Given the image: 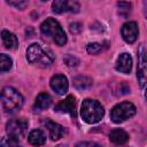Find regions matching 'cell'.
Instances as JSON below:
<instances>
[{"mask_svg":"<svg viewBox=\"0 0 147 147\" xmlns=\"http://www.w3.org/2000/svg\"><path fill=\"white\" fill-rule=\"evenodd\" d=\"M54 59L55 56L52 51L44 48L39 44H32L26 49V60L31 64L47 68L54 62Z\"/></svg>","mask_w":147,"mask_h":147,"instance_id":"1","label":"cell"},{"mask_svg":"<svg viewBox=\"0 0 147 147\" xmlns=\"http://www.w3.org/2000/svg\"><path fill=\"white\" fill-rule=\"evenodd\" d=\"M40 32L45 38L52 39L57 46H63L67 42V34L60 23L52 18L48 17L46 18L41 25H40Z\"/></svg>","mask_w":147,"mask_h":147,"instance_id":"2","label":"cell"},{"mask_svg":"<svg viewBox=\"0 0 147 147\" xmlns=\"http://www.w3.org/2000/svg\"><path fill=\"white\" fill-rule=\"evenodd\" d=\"M0 102L7 113H16L23 105L22 94L11 86H6L0 92Z\"/></svg>","mask_w":147,"mask_h":147,"instance_id":"3","label":"cell"},{"mask_svg":"<svg viewBox=\"0 0 147 147\" xmlns=\"http://www.w3.org/2000/svg\"><path fill=\"white\" fill-rule=\"evenodd\" d=\"M82 118L88 124H95L100 122L105 115V109L101 103L96 100L86 99L83 101L80 107Z\"/></svg>","mask_w":147,"mask_h":147,"instance_id":"4","label":"cell"},{"mask_svg":"<svg viewBox=\"0 0 147 147\" xmlns=\"http://www.w3.org/2000/svg\"><path fill=\"white\" fill-rule=\"evenodd\" d=\"M136 106L132 102L124 101L116 105L110 111V119L114 123H122L136 115Z\"/></svg>","mask_w":147,"mask_h":147,"instance_id":"5","label":"cell"},{"mask_svg":"<svg viewBox=\"0 0 147 147\" xmlns=\"http://www.w3.org/2000/svg\"><path fill=\"white\" fill-rule=\"evenodd\" d=\"M28 125H29V123L25 118L11 119L6 125V132L9 137L18 140L20 138H23L25 136L26 130H28Z\"/></svg>","mask_w":147,"mask_h":147,"instance_id":"6","label":"cell"},{"mask_svg":"<svg viewBox=\"0 0 147 147\" xmlns=\"http://www.w3.org/2000/svg\"><path fill=\"white\" fill-rule=\"evenodd\" d=\"M137 78L140 84L141 88H145L146 84V51L145 46L141 45L138 51V70H137Z\"/></svg>","mask_w":147,"mask_h":147,"instance_id":"7","label":"cell"},{"mask_svg":"<svg viewBox=\"0 0 147 147\" xmlns=\"http://www.w3.org/2000/svg\"><path fill=\"white\" fill-rule=\"evenodd\" d=\"M54 111L62 114H70L74 118H76V100L74 95H68L64 100L60 101L54 107Z\"/></svg>","mask_w":147,"mask_h":147,"instance_id":"8","label":"cell"},{"mask_svg":"<svg viewBox=\"0 0 147 147\" xmlns=\"http://www.w3.org/2000/svg\"><path fill=\"white\" fill-rule=\"evenodd\" d=\"M121 33L123 39L127 42V44H132L137 40L138 38V33H139V29H138V24L136 22H126L125 24H123L122 29H121Z\"/></svg>","mask_w":147,"mask_h":147,"instance_id":"9","label":"cell"},{"mask_svg":"<svg viewBox=\"0 0 147 147\" xmlns=\"http://www.w3.org/2000/svg\"><path fill=\"white\" fill-rule=\"evenodd\" d=\"M49 85H51V88L59 95H63L64 93H67L68 87H69L67 77L61 74L53 76L49 80Z\"/></svg>","mask_w":147,"mask_h":147,"instance_id":"10","label":"cell"},{"mask_svg":"<svg viewBox=\"0 0 147 147\" xmlns=\"http://www.w3.org/2000/svg\"><path fill=\"white\" fill-rule=\"evenodd\" d=\"M132 69V57L129 53H122L116 61V70L122 74H130Z\"/></svg>","mask_w":147,"mask_h":147,"instance_id":"11","label":"cell"},{"mask_svg":"<svg viewBox=\"0 0 147 147\" xmlns=\"http://www.w3.org/2000/svg\"><path fill=\"white\" fill-rule=\"evenodd\" d=\"M46 129L48 130V133H49V137L52 140H59L60 138L63 137L64 134V127L62 125H60L59 123H55L51 119H46L44 122Z\"/></svg>","mask_w":147,"mask_h":147,"instance_id":"12","label":"cell"},{"mask_svg":"<svg viewBox=\"0 0 147 147\" xmlns=\"http://www.w3.org/2000/svg\"><path fill=\"white\" fill-rule=\"evenodd\" d=\"M51 103H52V98H51V95H49L48 93H46V92H41V93L37 96V99H36V101H34L33 109H34L36 111H41V110L47 109V108L51 106Z\"/></svg>","mask_w":147,"mask_h":147,"instance_id":"13","label":"cell"},{"mask_svg":"<svg viewBox=\"0 0 147 147\" xmlns=\"http://www.w3.org/2000/svg\"><path fill=\"white\" fill-rule=\"evenodd\" d=\"M1 39L3 41V45L8 49H16L18 47V39L14 33H11L8 30H3L1 32Z\"/></svg>","mask_w":147,"mask_h":147,"instance_id":"14","label":"cell"},{"mask_svg":"<svg viewBox=\"0 0 147 147\" xmlns=\"http://www.w3.org/2000/svg\"><path fill=\"white\" fill-rule=\"evenodd\" d=\"M109 140L115 145H123L127 142L129 134L122 129H115L109 133Z\"/></svg>","mask_w":147,"mask_h":147,"instance_id":"15","label":"cell"},{"mask_svg":"<svg viewBox=\"0 0 147 147\" xmlns=\"http://www.w3.org/2000/svg\"><path fill=\"white\" fill-rule=\"evenodd\" d=\"M28 140L33 146H41L46 141V136L41 130H33L30 132Z\"/></svg>","mask_w":147,"mask_h":147,"instance_id":"16","label":"cell"},{"mask_svg":"<svg viewBox=\"0 0 147 147\" xmlns=\"http://www.w3.org/2000/svg\"><path fill=\"white\" fill-rule=\"evenodd\" d=\"M67 10H71L69 0H54L52 3V11L55 14H62Z\"/></svg>","mask_w":147,"mask_h":147,"instance_id":"17","label":"cell"},{"mask_svg":"<svg viewBox=\"0 0 147 147\" xmlns=\"http://www.w3.org/2000/svg\"><path fill=\"white\" fill-rule=\"evenodd\" d=\"M93 84L92 82V78L87 77V76H77L74 78V86L77 88V90H86L88 87H91Z\"/></svg>","mask_w":147,"mask_h":147,"instance_id":"18","label":"cell"},{"mask_svg":"<svg viewBox=\"0 0 147 147\" xmlns=\"http://www.w3.org/2000/svg\"><path fill=\"white\" fill-rule=\"evenodd\" d=\"M13 65V60L7 54H0V74L7 72Z\"/></svg>","mask_w":147,"mask_h":147,"instance_id":"19","label":"cell"},{"mask_svg":"<svg viewBox=\"0 0 147 147\" xmlns=\"http://www.w3.org/2000/svg\"><path fill=\"white\" fill-rule=\"evenodd\" d=\"M117 8H118V14L126 17L131 11L132 6H131L130 2H126V1H118L117 2Z\"/></svg>","mask_w":147,"mask_h":147,"instance_id":"20","label":"cell"},{"mask_svg":"<svg viewBox=\"0 0 147 147\" xmlns=\"http://www.w3.org/2000/svg\"><path fill=\"white\" fill-rule=\"evenodd\" d=\"M86 51L88 54H98L102 51V45L100 42H92L88 44L86 47Z\"/></svg>","mask_w":147,"mask_h":147,"instance_id":"21","label":"cell"},{"mask_svg":"<svg viewBox=\"0 0 147 147\" xmlns=\"http://www.w3.org/2000/svg\"><path fill=\"white\" fill-rule=\"evenodd\" d=\"M6 2L9 3L10 6L20 9V10L24 9L26 7V5H28V0H6Z\"/></svg>","mask_w":147,"mask_h":147,"instance_id":"22","label":"cell"},{"mask_svg":"<svg viewBox=\"0 0 147 147\" xmlns=\"http://www.w3.org/2000/svg\"><path fill=\"white\" fill-rule=\"evenodd\" d=\"M63 61H64V63H65L68 67H76V65L79 63V60H78L76 56L71 55V54L65 55L64 59H63Z\"/></svg>","mask_w":147,"mask_h":147,"instance_id":"23","label":"cell"},{"mask_svg":"<svg viewBox=\"0 0 147 147\" xmlns=\"http://www.w3.org/2000/svg\"><path fill=\"white\" fill-rule=\"evenodd\" d=\"M18 145V140L14 139L11 137H5L0 140V146H17Z\"/></svg>","mask_w":147,"mask_h":147,"instance_id":"24","label":"cell"},{"mask_svg":"<svg viewBox=\"0 0 147 147\" xmlns=\"http://www.w3.org/2000/svg\"><path fill=\"white\" fill-rule=\"evenodd\" d=\"M80 31H82V24L80 23L75 22V23H71L70 24V32L71 33L76 34V33H79Z\"/></svg>","mask_w":147,"mask_h":147,"instance_id":"25","label":"cell"},{"mask_svg":"<svg viewBox=\"0 0 147 147\" xmlns=\"http://www.w3.org/2000/svg\"><path fill=\"white\" fill-rule=\"evenodd\" d=\"M77 146H99L98 144H95V142H79V144H77Z\"/></svg>","mask_w":147,"mask_h":147,"instance_id":"26","label":"cell"},{"mask_svg":"<svg viewBox=\"0 0 147 147\" xmlns=\"http://www.w3.org/2000/svg\"><path fill=\"white\" fill-rule=\"evenodd\" d=\"M41 1H47V0H41Z\"/></svg>","mask_w":147,"mask_h":147,"instance_id":"27","label":"cell"}]
</instances>
